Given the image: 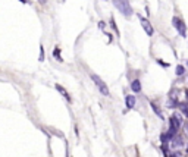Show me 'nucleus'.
<instances>
[{
	"label": "nucleus",
	"mask_w": 188,
	"mask_h": 157,
	"mask_svg": "<svg viewBox=\"0 0 188 157\" xmlns=\"http://www.w3.org/2000/svg\"><path fill=\"white\" fill-rule=\"evenodd\" d=\"M140 22H141V25H143V30L147 33V35H153L154 30H153V26H151V24H150V21H148V19L140 16Z\"/></svg>",
	"instance_id": "obj_4"
},
{
	"label": "nucleus",
	"mask_w": 188,
	"mask_h": 157,
	"mask_svg": "<svg viewBox=\"0 0 188 157\" xmlns=\"http://www.w3.org/2000/svg\"><path fill=\"white\" fill-rule=\"evenodd\" d=\"M135 103H137L135 96H126V97H125V104H126V109H134V107H135Z\"/></svg>",
	"instance_id": "obj_8"
},
{
	"label": "nucleus",
	"mask_w": 188,
	"mask_h": 157,
	"mask_svg": "<svg viewBox=\"0 0 188 157\" xmlns=\"http://www.w3.org/2000/svg\"><path fill=\"white\" fill-rule=\"evenodd\" d=\"M113 5L123 16L128 18L132 15V8H131V5H129V0H113Z\"/></svg>",
	"instance_id": "obj_1"
},
{
	"label": "nucleus",
	"mask_w": 188,
	"mask_h": 157,
	"mask_svg": "<svg viewBox=\"0 0 188 157\" xmlns=\"http://www.w3.org/2000/svg\"><path fill=\"white\" fill-rule=\"evenodd\" d=\"M179 107H181V112L184 113V116H187V117H188V103H187V101H182V103H179Z\"/></svg>",
	"instance_id": "obj_11"
},
{
	"label": "nucleus",
	"mask_w": 188,
	"mask_h": 157,
	"mask_svg": "<svg viewBox=\"0 0 188 157\" xmlns=\"http://www.w3.org/2000/svg\"><path fill=\"white\" fill-rule=\"evenodd\" d=\"M187 65H188V62H187Z\"/></svg>",
	"instance_id": "obj_20"
},
{
	"label": "nucleus",
	"mask_w": 188,
	"mask_h": 157,
	"mask_svg": "<svg viewBox=\"0 0 188 157\" xmlns=\"http://www.w3.org/2000/svg\"><path fill=\"white\" fill-rule=\"evenodd\" d=\"M151 109H153V112H154L156 115L159 116V119H162V120H163L165 116H163V113H162V110L159 109V106H157V104H154V103H151Z\"/></svg>",
	"instance_id": "obj_10"
},
{
	"label": "nucleus",
	"mask_w": 188,
	"mask_h": 157,
	"mask_svg": "<svg viewBox=\"0 0 188 157\" xmlns=\"http://www.w3.org/2000/svg\"><path fill=\"white\" fill-rule=\"evenodd\" d=\"M53 56H55V58H56L57 60H59V62H63V60H62V58H60V49H59V47H55Z\"/></svg>",
	"instance_id": "obj_13"
},
{
	"label": "nucleus",
	"mask_w": 188,
	"mask_h": 157,
	"mask_svg": "<svg viewBox=\"0 0 188 157\" xmlns=\"http://www.w3.org/2000/svg\"><path fill=\"white\" fill-rule=\"evenodd\" d=\"M55 87H56V90L59 91V92H60V94H62V96H63V97H65V99H66V101H69V103L72 101V97L69 96V92H68V91H66L65 88L62 87V85H59V84H56Z\"/></svg>",
	"instance_id": "obj_7"
},
{
	"label": "nucleus",
	"mask_w": 188,
	"mask_h": 157,
	"mask_svg": "<svg viewBox=\"0 0 188 157\" xmlns=\"http://www.w3.org/2000/svg\"><path fill=\"white\" fill-rule=\"evenodd\" d=\"M175 74L178 75V76H182V75L185 74V68L182 66V65H178V66H176V72H175Z\"/></svg>",
	"instance_id": "obj_12"
},
{
	"label": "nucleus",
	"mask_w": 188,
	"mask_h": 157,
	"mask_svg": "<svg viewBox=\"0 0 188 157\" xmlns=\"http://www.w3.org/2000/svg\"><path fill=\"white\" fill-rule=\"evenodd\" d=\"M169 157H181V153L179 151H175V153H171V156Z\"/></svg>",
	"instance_id": "obj_15"
},
{
	"label": "nucleus",
	"mask_w": 188,
	"mask_h": 157,
	"mask_svg": "<svg viewBox=\"0 0 188 157\" xmlns=\"http://www.w3.org/2000/svg\"><path fill=\"white\" fill-rule=\"evenodd\" d=\"M131 90L134 91V92H140V91H141V82H140L138 79H134L131 82Z\"/></svg>",
	"instance_id": "obj_9"
},
{
	"label": "nucleus",
	"mask_w": 188,
	"mask_h": 157,
	"mask_svg": "<svg viewBox=\"0 0 188 157\" xmlns=\"http://www.w3.org/2000/svg\"><path fill=\"white\" fill-rule=\"evenodd\" d=\"M184 144H185V142H184V138H182V135H181V134H178V135H176V137L171 141V147H172V148H181Z\"/></svg>",
	"instance_id": "obj_6"
},
{
	"label": "nucleus",
	"mask_w": 188,
	"mask_h": 157,
	"mask_svg": "<svg viewBox=\"0 0 188 157\" xmlns=\"http://www.w3.org/2000/svg\"><path fill=\"white\" fill-rule=\"evenodd\" d=\"M40 2H41V3H44V0H40Z\"/></svg>",
	"instance_id": "obj_18"
},
{
	"label": "nucleus",
	"mask_w": 188,
	"mask_h": 157,
	"mask_svg": "<svg viewBox=\"0 0 188 157\" xmlns=\"http://www.w3.org/2000/svg\"><path fill=\"white\" fill-rule=\"evenodd\" d=\"M175 94H176V90H173L172 92H169V97H168V107L169 109H175L178 104H179Z\"/></svg>",
	"instance_id": "obj_5"
},
{
	"label": "nucleus",
	"mask_w": 188,
	"mask_h": 157,
	"mask_svg": "<svg viewBox=\"0 0 188 157\" xmlns=\"http://www.w3.org/2000/svg\"><path fill=\"white\" fill-rule=\"evenodd\" d=\"M172 24H173V28L179 33L181 37H185V35H187V25H185L184 21H181L179 18L175 16L173 19H172Z\"/></svg>",
	"instance_id": "obj_3"
},
{
	"label": "nucleus",
	"mask_w": 188,
	"mask_h": 157,
	"mask_svg": "<svg viewBox=\"0 0 188 157\" xmlns=\"http://www.w3.org/2000/svg\"><path fill=\"white\" fill-rule=\"evenodd\" d=\"M21 2H22V3H28V0H21Z\"/></svg>",
	"instance_id": "obj_16"
},
{
	"label": "nucleus",
	"mask_w": 188,
	"mask_h": 157,
	"mask_svg": "<svg viewBox=\"0 0 188 157\" xmlns=\"http://www.w3.org/2000/svg\"><path fill=\"white\" fill-rule=\"evenodd\" d=\"M90 78H91V79H93V81H94V84H96V87H97L98 90H100V92H101L103 96H106V97H107V96L110 94V92H109V88H107V85H106V84H105V81H103V79H101V78H100L98 75L91 74V75H90Z\"/></svg>",
	"instance_id": "obj_2"
},
{
	"label": "nucleus",
	"mask_w": 188,
	"mask_h": 157,
	"mask_svg": "<svg viewBox=\"0 0 188 157\" xmlns=\"http://www.w3.org/2000/svg\"><path fill=\"white\" fill-rule=\"evenodd\" d=\"M44 60V49H43V46L40 47V62Z\"/></svg>",
	"instance_id": "obj_14"
},
{
	"label": "nucleus",
	"mask_w": 188,
	"mask_h": 157,
	"mask_svg": "<svg viewBox=\"0 0 188 157\" xmlns=\"http://www.w3.org/2000/svg\"><path fill=\"white\" fill-rule=\"evenodd\" d=\"M59 2H60V3H63V2H65V0H59Z\"/></svg>",
	"instance_id": "obj_17"
},
{
	"label": "nucleus",
	"mask_w": 188,
	"mask_h": 157,
	"mask_svg": "<svg viewBox=\"0 0 188 157\" xmlns=\"http://www.w3.org/2000/svg\"><path fill=\"white\" fill-rule=\"evenodd\" d=\"M187 153H188V147H187Z\"/></svg>",
	"instance_id": "obj_19"
}]
</instances>
